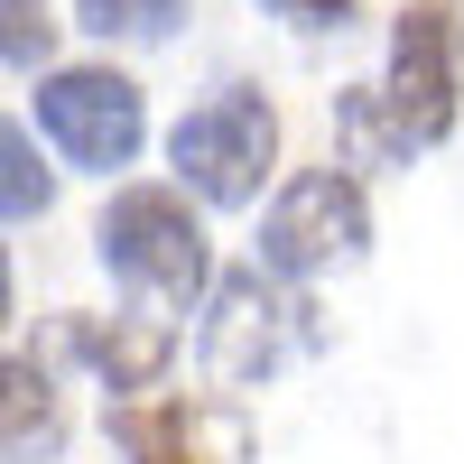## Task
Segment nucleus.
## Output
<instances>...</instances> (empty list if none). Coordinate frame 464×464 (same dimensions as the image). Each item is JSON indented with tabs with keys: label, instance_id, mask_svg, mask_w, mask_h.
Returning a JSON list of instances; mask_svg holds the SVG:
<instances>
[{
	"label": "nucleus",
	"instance_id": "6",
	"mask_svg": "<svg viewBox=\"0 0 464 464\" xmlns=\"http://www.w3.org/2000/svg\"><path fill=\"white\" fill-rule=\"evenodd\" d=\"M306 306L269 288V269H232V279L214 288V325H205V362L223 381H260V372H279L288 362V343H306Z\"/></svg>",
	"mask_w": 464,
	"mask_h": 464
},
{
	"label": "nucleus",
	"instance_id": "8",
	"mask_svg": "<svg viewBox=\"0 0 464 464\" xmlns=\"http://www.w3.org/2000/svg\"><path fill=\"white\" fill-rule=\"evenodd\" d=\"M74 19H84L93 37H130V47H149V37H168L186 19V0H74Z\"/></svg>",
	"mask_w": 464,
	"mask_h": 464
},
{
	"label": "nucleus",
	"instance_id": "4",
	"mask_svg": "<svg viewBox=\"0 0 464 464\" xmlns=\"http://www.w3.org/2000/svg\"><path fill=\"white\" fill-rule=\"evenodd\" d=\"M168 159H177V177L196 186L205 205H251L260 177H269V159H279V111L232 84V93L196 102V111L168 130Z\"/></svg>",
	"mask_w": 464,
	"mask_h": 464
},
{
	"label": "nucleus",
	"instance_id": "11",
	"mask_svg": "<svg viewBox=\"0 0 464 464\" xmlns=\"http://www.w3.org/2000/svg\"><path fill=\"white\" fill-rule=\"evenodd\" d=\"M260 10H279L297 28H353V0H260Z\"/></svg>",
	"mask_w": 464,
	"mask_h": 464
},
{
	"label": "nucleus",
	"instance_id": "9",
	"mask_svg": "<svg viewBox=\"0 0 464 464\" xmlns=\"http://www.w3.org/2000/svg\"><path fill=\"white\" fill-rule=\"evenodd\" d=\"M47 196H56V186H47V168H37L28 130L10 121V130H0V205H10V223H37V214H47Z\"/></svg>",
	"mask_w": 464,
	"mask_h": 464
},
{
	"label": "nucleus",
	"instance_id": "7",
	"mask_svg": "<svg viewBox=\"0 0 464 464\" xmlns=\"http://www.w3.org/2000/svg\"><path fill=\"white\" fill-rule=\"evenodd\" d=\"M28 455H56V400H47V372L10 353V464Z\"/></svg>",
	"mask_w": 464,
	"mask_h": 464
},
{
	"label": "nucleus",
	"instance_id": "1",
	"mask_svg": "<svg viewBox=\"0 0 464 464\" xmlns=\"http://www.w3.org/2000/svg\"><path fill=\"white\" fill-rule=\"evenodd\" d=\"M93 251H102V269L121 288L168 297V306H186V297L214 279L205 232H196V214H186L177 186H121V196L102 205V223H93Z\"/></svg>",
	"mask_w": 464,
	"mask_h": 464
},
{
	"label": "nucleus",
	"instance_id": "3",
	"mask_svg": "<svg viewBox=\"0 0 464 464\" xmlns=\"http://www.w3.org/2000/svg\"><path fill=\"white\" fill-rule=\"evenodd\" d=\"M372 242V205L343 168H306L288 177L260 214V269L269 279H325V269H353Z\"/></svg>",
	"mask_w": 464,
	"mask_h": 464
},
{
	"label": "nucleus",
	"instance_id": "2",
	"mask_svg": "<svg viewBox=\"0 0 464 464\" xmlns=\"http://www.w3.org/2000/svg\"><path fill=\"white\" fill-rule=\"evenodd\" d=\"M381 111H391L400 149H437L464 102V0H409L391 28V74H381Z\"/></svg>",
	"mask_w": 464,
	"mask_h": 464
},
{
	"label": "nucleus",
	"instance_id": "5",
	"mask_svg": "<svg viewBox=\"0 0 464 464\" xmlns=\"http://www.w3.org/2000/svg\"><path fill=\"white\" fill-rule=\"evenodd\" d=\"M37 130H47L74 168L111 177V168L140 159L149 102H140L130 74H111V65H65V74H47V84H37Z\"/></svg>",
	"mask_w": 464,
	"mask_h": 464
},
{
	"label": "nucleus",
	"instance_id": "10",
	"mask_svg": "<svg viewBox=\"0 0 464 464\" xmlns=\"http://www.w3.org/2000/svg\"><path fill=\"white\" fill-rule=\"evenodd\" d=\"M47 28H56V19H47V0H10V19H0V56L28 74L37 56H47Z\"/></svg>",
	"mask_w": 464,
	"mask_h": 464
}]
</instances>
